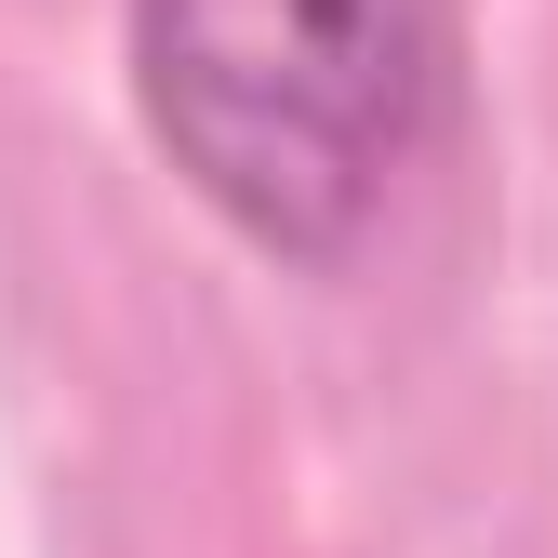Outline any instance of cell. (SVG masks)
<instances>
[{
	"instance_id": "6da1fadb",
	"label": "cell",
	"mask_w": 558,
	"mask_h": 558,
	"mask_svg": "<svg viewBox=\"0 0 558 558\" xmlns=\"http://www.w3.org/2000/svg\"><path fill=\"white\" fill-rule=\"evenodd\" d=\"M173 186L266 266H345L452 133V0H120Z\"/></svg>"
}]
</instances>
